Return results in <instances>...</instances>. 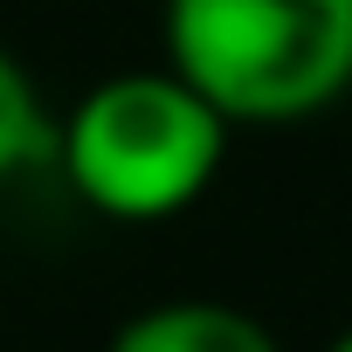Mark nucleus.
Wrapping results in <instances>:
<instances>
[{"mask_svg": "<svg viewBox=\"0 0 352 352\" xmlns=\"http://www.w3.org/2000/svg\"><path fill=\"white\" fill-rule=\"evenodd\" d=\"M235 145V124L166 63L97 76L56 124V166L69 194L124 228L180 221L208 201Z\"/></svg>", "mask_w": 352, "mask_h": 352, "instance_id": "1", "label": "nucleus"}, {"mask_svg": "<svg viewBox=\"0 0 352 352\" xmlns=\"http://www.w3.org/2000/svg\"><path fill=\"white\" fill-rule=\"evenodd\" d=\"M166 69L235 131L304 124L352 97V0H166Z\"/></svg>", "mask_w": 352, "mask_h": 352, "instance_id": "2", "label": "nucleus"}, {"mask_svg": "<svg viewBox=\"0 0 352 352\" xmlns=\"http://www.w3.org/2000/svg\"><path fill=\"white\" fill-rule=\"evenodd\" d=\"M104 352H283L276 331L221 297H159L145 311H131Z\"/></svg>", "mask_w": 352, "mask_h": 352, "instance_id": "3", "label": "nucleus"}, {"mask_svg": "<svg viewBox=\"0 0 352 352\" xmlns=\"http://www.w3.org/2000/svg\"><path fill=\"white\" fill-rule=\"evenodd\" d=\"M56 159V118L28 76V63L0 42V187L14 180V173Z\"/></svg>", "mask_w": 352, "mask_h": 352, "instance_id": "4", "label": "nucleus"}, {"mask_svg": "<svg viewBox=\"0 0 352 352\" xmlns=\"http://www.w3.org/2000/svg\"><path fill=\"white\" fill-rule=\"evenodd\" d=\"M324 352H352V324H345V331H338V338H331Z\"/></svg>", "mask_w": 352, "mask_h": 352, "instance_id": "5", "label": "nucleus"}]
</instances>
